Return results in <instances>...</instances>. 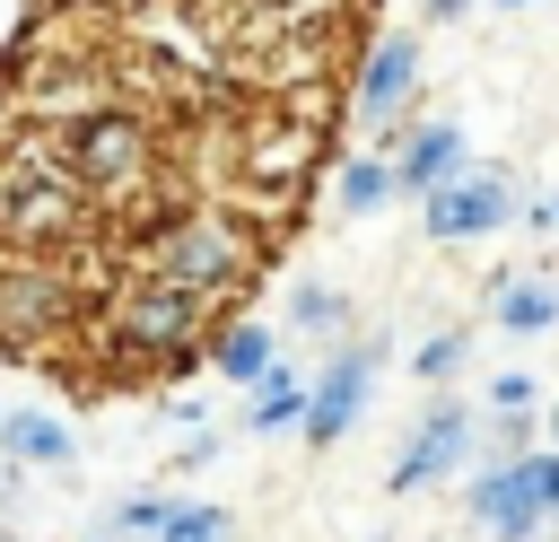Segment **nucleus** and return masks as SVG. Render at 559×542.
I'll return each instance as SVG.
<instances>
[{
	"label": "nucleus",
	"instance_id": "20",
	"mask_svg": "<svg viewBox=\"0 0 559 542\" xmlns=\"http://www.w3.org/2000/svg\"><path fill=\"white\" fill-rule=\"evenodd\" d=\"M306 9H314V0H236V17H245V26H262V35L306 26Z\"/></svg>",
	"mask_w": 559,
	"mask_h": 542
},
{
	"label": "nucleus",
	"instance_id": "25",
	"mask_svg": "<svg viewBox=\"0 0 559 542\" xmlns=\"http://www.w3.org/2000/svg\"><path fill=\"white\" fill-rule=\"evenodd\" d=\"M0 507H17V463L0 455Z\"/></svg>",
	"mask_w": 559,
	"mask_h": 542
},
{
	"label": "nucleus",
	"instance_id": "17",
	"mask_svg": "<svg viewBox=\"0 0 559 542\" xmlns=\"http://www.w3.org/2000/svg\"><path fill=\"white\" fill-rule=\"evenodd\" d=\"M175 507H183V498H157V490H140V498H122V507H114V533H122V542H157V533L175 525Z\"/></svg>",
	"mask_w": 559,
	"mask_h": 542
},
{
	"label": "nucleus",
	"instance_id": "29",
	"mask_svg": "<svg viewBox=\"0 0 559 542\" xmlns=\"http://www.w3.org/2000/svg\"><path fill=\"white\" fill-rule=\"evenodd\" d=\"M105 542H122V533H105Z\"/></svg>",
	"mask_w": 559,
	"mask_h": 542
},
{
	"label": "nucleus",
	"instance_id": "24",
	"mask_svg": "<svg viewBox=\"0 0 559 542\" xmlns=\"http://www.w3.org/2000/svg\"><path fill=\"white\" fill-rule=\"evenodd\" d=\"M472 9H480V0H419V17H428V26H454V17H472Z\"/></svg>",
	"mask_w": 559,
	"mask_h": 542
},
{
	"label": "nucleus",
	"instance_id": "23",
	"mask_svg": "<svg viewBox=\"0 0 559 542\" xmlns=\"http://www.w3.org/2000/svg\"><path fill=\"white\" fill-rule=\"evenodd\" d=\"M524 227H533V236H559V192H542V201H524Z\"/></svg>",
	"mask_w": 559,
	"mask_h": 542
},
{
	"label": "nucleus",
	"instance_id": "14",
	"mask_svg": "<svg viewBox=\"0 0 559 542\" xmlns=\"http://www.w3.org/2000/svg\"><path fill=\"white\" fill-rule=\"evenodd\" d=\"M0 455L9 463H35V472H70V428L52 411H9L0 420Z\"/></svg>",
	"mask_w": 559,
	"mask_h": 542
},
{
	"label": "nucleus",
	"instance_id": "28",
	"mask_svg": "<svg viewBox=\"0 0 559 542\" xmlns=\"http://www.w3.org/2000/svg\"><path fill=\"white\" fill-rule=\"evenodd\" d=\"M0 542H26V533H9V525H0Z\"/></svg>",
	"mask_w": 559,
	"mask_h": 542
},
{
	"label": "nucleus",
	"instance_id": "16",
	"mask_svg": "<svg viewBox=\"0 0 559 542\" xmlns=\"http://www.w3.org/2000/svg\"><path fill=\"white\" fill-rule=\"evenodd\" d=\"M288 323H297V332H349V297L306 280V288H288Z\"/></svg>",
	"mask_w": 559,
	"mask_h": 542
},
{
	"label": "nucleus",
	"instance_id": "6",
	"mask_svg": "<svg viewBox=\"0 0 559 542\" xmlns=\"http://www.w3.org/2000/svg\"><path fill=\"white\" fill-rule=\"evenodd\" d=\"M507 219H524V210H515V184H507L498 166H463L454 184H437V192L419 201V227H428L437 245H472V236H489V227H507Z\"/></svg>",
	"mask_w": 559,
	"mask_h": 542
},
{
	"label": "nucleus",
	"instance_id": "26",
	"mask_svg": "<svg viewBox=\"0 0 559 542\" xmlns=\"http://www.w3.org/2000/svg\"><path fill=\"white\" fill-rule=\"evenodd\" d=\"M542 428H550V446H559V402H550V420H542Z\"/></svg>",
	"mask_w": 559,
	"mask_h": 542
},
{
	"label": "nucleus",
	"instance_id": "15",
	"mask_svg": "<svg viewBox=\"0 0 559 542\" xmlns=\"http://www.w3.org/2000/svg\"><path fill=\"white\" fill-rule=\"evenodd\" d=\"M489 315H498L507 332H550V323H559V288H550V280H498Z\"/></svg>",
	"mask_w": 559,
	"mask_h": 542
},
{
	"label": "nucleus",
	"instance_id": "1",
	"mask_svg": "<svg viewBox=\"0 0 559 542\" xmlns=\"http://www.w3.org/2000/svg\"><path fill=\"white\" fill-rule=\"evenodd\" d=\"M201 332H210V297H192L166 271L105 280L96 288V315H87V350L114 358V385H148V376L201 367Z\"/></svg>",
	"mask_w": 559,
	"mask_h": 542
},
{
	"label": "nucleus",
	"instance_id": "5",
	"mask_svg": "<svg viewBox=\"0 0 559 542\" xmlns=\"http://www.w3.org/2000/svg\"><path fill=\"white\" fill-rule=\"evenodd\" d=\"M419 79H428L419 35H376V44L358 52V70H349V122H358V131H393V122L411 114Z\"/></svg>",
	"mask_w": 559,
	"mask_h": 542
},
{
	"label": "nucleus",
	"instance_id": "19",
	"mask_svg": "<svg viewBox=\"0 0 559 542\" xmlns=\"http://www.w3.org/2000/svg\"><path fill=\"white\" fill-rule=\"evenodd\" d=\"M463 358H472V341H463V332H428V341H419V358H411V376H419V385H445Z\"/></svg>",
	"mask_w": 559,
	"mask_h": 542
},
{
	"label": "nucleus",
	"instance_id": "11",
	"mask_svg": "<svg viewBox=\"0 0 559 542\" xmlns=\"http://www.w3.org/2000/svg\"><path fill=\"white\" fill-rule=\"evenodd\" d=\"M210 367H218L227 385H245V393H253V385L280 367V332H271V323H253V315H236V323H218V332H210Z\"/></svg>",
	"mask_w": 559,
	"mask_h": 542
},
{
	"label": "nucleus",
	"instance_id": "4",
	"mask_svg": "<svg viewBox=\"0 0 559 542\" xmlns=\"http://www.w3.org/2000/svg\"><path fill=\"white\" fill-rule=\"evenodd\" d=\"M79 315H96V297L61 254H0V350H52Z\"/></svg>",
	"mask_w": 559,
	"mask_h": 542
},
{
	"label": "nucleus",
	"instance_id": "2",
	"mask_svg": "<svg viewBox=\"0 0 559 542\" xmlns=\"http://www.w3.org/2000/svg\"><path fill=\"white\" fill-rule=\"evenodd\" d=\"M122 262H140V271H166V280H183L192 297H210V306H236L245 288H253V271H262V236L245 227V210H218V201H175Z\"/></svg>",
	"mask_w": 559,
	"mask_h": 542
},
{
	"label": "nucleus",
	"instance_id": "13",
	"mask_svg": "<svg viewBox=\"0 0 559 542\" xmlns=\"http://www.w3.org/2000/svg\"><path fill=\"white\" fill-rule=\"evenodd\" d=\"M306 402H314V385L280 358L253 393H245V428H262V437H280V428H306Z\"/></svg>",
	"mask_w": 559,
	"mask_h": 542
},
{
	"label": "nucleus",
	"instance_id": "7",
	"mask_svg": "<svg viewBox=\"0 0 559 542\" xmlns=\"http://www.w3.org/2000/svg\"><path fill=\"white\" fill-rule=\"evenodd\" d=\"M463 516L489 533V542H533V533H550V498H542V463L533 455H515V463H489L480 481H472V498H463Z\"/></svg>",
	"mask_w": 559,
	"mask_h": 542
},
{
	"label": "nucleus",
	"instance_id": "12",
	"mask_svg": "<svg viewBox=\"0 0 559 542\" xmlns=\"http://www.w3.org/2000/svg\"><path fill=\"white\" fill-rule=\"evenodd\" d=\"M332 201H341L349 219H376L384 201H402V175H393V157H376V149H349V157H332Z\"/></svg>",
	"mask_w": 559,
	"mask_h": 542
},
{
	"label": "nucleus",
	"instance_id": "22",
	"mask_svg": "<svg viewBox=\"0 0 559 542\" xmlns=\"http://www.w3.org/2000/svg\"><path fill=\"white\" fill-rule=\"evenodd\" d=\"M210 455H218V428H201V437H183V446H175V472H201Z\"/></svg>",
	"mask_w": 559,
	"mask_h": 542
},
{
	"label": "nucleus",
	"instance_id": "9",
	"mask_svg": "<svg viewBox=\"0 0 559 542\" xmlns=\"http://www.w3.org/2000/svg\"><path fill=\"white\" fill-rule=\"evenodd\" d=\"M463 455H472V411L463 402H428L419 411V428L402 437V455H393V490H428V481H445V472H463Z\"/></svg>",
	"mask_w": 559,
	"mask_h": 542
},
{
	"label": "nucleus",
	"instance_id": "3",
	"mask_svg": "<svg viewBox=\"0 0 559 542\" xmlns=\"http://www.w3.org/2000/svg\"><path fill=\"white\" fill-rule=\"evenodd\" d=\"M44 131H52L61 166L96 192V210H122V201H140V192L166 184V149H157L166 131H157L148 105L105 96V105H87V114H70V122H44Z\"/></svg>",
	"mask_w": 559,
	"mask_h": 542
},
{
	"label": "nucleus",
	"instance_id": "27",
	"mask_svg": "<svg viewBox=\"0 0 559 542\" xmlns=\"http://www.w3.org/2000/svg\"><path fill=\"white\" fill-rule=\"evenodd\" d=\"M489 9H533V0H489Z\"/></svg>",
	"mask_w": 559,
	"mask_h": 542
},
{
	"label": "nucleus",
	"instance_id": "10",
	"mask_svg": "<svg viewBox=\"0 0 559 542\" xmlns=\"http://www.w3.org/2000/svg\"><path fill=\"white\" fill-rule=\"evenodd\" d=\"M393 175H402L411 201H428L437 184L463 175V131H454V122H411V131L393 140Z\"/></svg>",
	"mask_w": 559,
	"mask_h": 542
},
{
	"label": "nucleus",
	"instance_id": "8",
	"mask_svg": "<svg viewBox=\"0 0 559 542\" xmlns=\"http://www.w3.org/2000/svg\"><path fill=\"white\" fill-rule=\"evenodd\" d=\"M376 367H384V341H349V350L323 358L314 402H306V446H341V437H349V420H358L367 393H376Z\"/></svg>",
	"mask_w": 559,
	"mask_h": 542
},
{
	"label": "nucleus",
	"instance_id": "21",
	"mask_svg": "<svg viewBox=\"0 0 559 542\" xmlns=\"http://www.w3.org/2000/svg\"><path fill=\"white\" fill-rule=\"evenodd\" d=\"M489 402H498V411H533V376H498Z\"/></svg>",
	"mask_w": 559,
	"mask_h": 542
},
{
	"label": "nucleus",
	"instance_id": "18",
	"mask_svg": "<svg viewBox=\"0 0 559 542\" xmlns=\"http://www.w3.org/2000/svg\"><path fill=\"white\" fill-rule=\"evenodd\" d=\"M227 533H236V516H227L218 498H183V507H175V525H166L157 542H227Z\"/></svg>",
	"mask_w": 559,
	"mask_h": 542
}]
</instances>
